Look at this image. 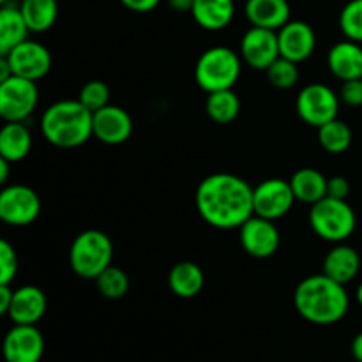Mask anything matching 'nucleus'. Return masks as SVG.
<instances>
[{
    "instance_id": "1",
    "label": "nucleus",
    "mask_w": 362,
    "mask_h": 362,
    "mask_svg": "<svg viewBox=\"0 0 362 362\" xmlns=\"http://www.w3.org/2000/svg\"><path fill=\"white\" fill-rule=\"evenodd\" d=\"M253 189L233 173H212L197 187L194 204L200 218L218 230H239L255 214Z\"/></svg>"
},
{
    "instance_id": "2",
    "label": "nucleus",
    "mask_w": 362,
    "mask_h": 362,
    "mask_svg": "<svg viewBox=\"0 0 362 362\" xmlns=\"http://www.w3.org/2000/svg\"><path fill=\"white\" fill-rule=\"evenodd\" d=\"M293 306L306 322L315 325H334L346 317L350 297L345 285L329 276H308L293 292Z\"/></svg>"
},
{
    "instance_id": "3",
    "label": "nucleus",
    "mask_w": 362,
    "mask_h": 362,
    "mask_svg": "<svg viewBox=\"0 0 362 362\" xmlns=\"http://www.w3.org/2000/svg\"><path fill=\"white\" fill-rule=\"evenodd\" d=\"M94 113L78 99H62L45 110L41 119V133L48 144L59 148L81 147L94 136Z\"/></svg>"
},
{
    "instance_id": "4",
    "label": "nucleus",
    "mask_w": 362,
    "mask_h": 362,
    "mask_svg": "<svg viewBox=\"0 0 362 362\" xmlns=\"http://www.w3.org/2000/svg\"><path fill=\"white\" fill-rule=\"evenodd\" d=\"M239 53L233 52L226 46H212L205 49L197 60L194 66V80L198 87L207 94L218 90L233 88L237 80L240 78V62Z\"/></svg>"
},
{
    "instance_id": "5",
    "label": "nucleus",
    "mask_w": 362,
    "mask_h": 362,
    "mask_svg": "<svg viewBox=\"0 0 362 362\" xmlns=\"http://www.w3.org/2000/svg\"><path fill=\"white\" fill-rule=\"evenodd\" d=\"M113 262V243L101 230H85L69 247V265L76 276L94 279Z\"/></svg>"
},
{
    "instance_id": "6",
    "label": "nucleus",
    "mask_w": 362,
    "mask_h": 362,
    "mask_svg": "<svg viewBox=\"0 0 362 362\" xmlns=\"http://www.w3.org/2000/svg\"><path fill=\"white\" fill-rule=\"evenodd\" d=\"M310 226L322 240L339 244L356 232L357 216L346 200L325 197L311 205Z\"/></svg>"
},
{
    "instance_id": "7",
    "label": "nucleus",
    "mask_w": 362,
    "mask_h": 362,
    "mask_svg": "<svg viewBox=\"0 0 362 362\" xmlns=\"http://www.w3.org/2000/svg\"><path fill=\"white\" fill-rule=\"evenodd\" d=\"M339 103V94H336L329 85L310 83L297 94L296 110L304 124L318 129L324 124L338 119Z\"/></svg>"
},
{
    "instance_id": "8",
    "label": "nucleus",
    "mask_w": 362,
    "mask_h": 362,
    "mask_svg": "<svg viewBox=\"0 0 362 362\" xmlns=\"http://www.w3.org/2000/svg\"><path fill=\"white\" fill-rule=\"evenodd\" d=\"M39 101L37 81L11 76L0 81V117L6 122H25Z\"/></svg>"
},
{
    "instance_id": "9",
    "label": "nucleus",
    "mask_w": 362,
    "mask_h": 362,
    "mask_svg": "<svg viewBox=\"0 0 362 362\" xmlns=\"http://www.w3.org/2000/svg\"><path fill=\"white\" fill-rule=\"evenodd\" d=\"M41 214V198L25 184H11L0 191V219L9 226H28Z\"/></svg>"
},
{
    "instance_id": "10",
    "label": "nucleus",
    "mask_w": 362,
    "mask_h": 362,
    "mask_svg": "<svg viewBox=\"0 0 362 362\" xmlns=\"http://www.w3.org/2000/svg\"><path fill=\"white\" fill-rule=\"evenodd\" d=\"M297 202L290 180L265 179L253 189L255 214L271 221L285 218Z\"/></svg>"
},
{
    "instance_id": "11",
    "label": "nucleus",
    "mask_w": 362,
    "mask_h": 362,
    "mask_svg": "<svg viewBox=\"0 0 362 362\" xmlns=\"http://www.w3.org/2000/svg\"><path fill=\"white\" fill-rule=\"evenodd\" d=\"M14 76L27 78V80L39 81L52 69V53L45 45L27 39L21 45L14 46L6 55Z\"/></svg>"
},
{
    "instance_id": "12",
    "label": "nucleus",
    "mask_w": 362,
    "mask_h": 362,
    "mask_svg": "<svg viewBox=\"0 0 362 362\" xmlns=\"http://www.w3.org/2000/svg\"><path fill=\"white\" fill-rule=\"evenodd\" d=\"M239 240L243 250L250 257L264 260V258L272 257L279 250L281 235H279V230L274 221L253 214L239 228Z\"/></svg>"
},
{
    "instance_id": "13",
    "label": "nucleus",
    "mask_w": 362,
    "mask_h": 362,
    "mask_svg": "<svg viewBox=\"0 0 362 362\" xmlns=\"http://www.w3.org/2000/svg\"><path fill=\"white\" fill-rule=\"evenodd\" d=\"M45 350V336L37 325L13 324L4 338L2 354L6 362H41Z\"/></svg>"
},
{
    "instance_id": "14",
    "label": "nucleus",
    "mask_w": 362,
    "mask_h": 362,
    "mask_svg": "<svg viewBox=\"0 0 362 362\" xmlns=\"http://www.w3.org/2000/svg\"><path fill=\"white\" fill-rule=\"evenodd\" d=\"M278 32L262 27L247 28L240 39V59L257 71H267L279 59Z\"/></svg>"
},
{
    "instance_id": "15",
    "label": "nucleus",
    "mask_w": 362,
    "mask_h": 362,
    "mask_svg": "<svg viewBox=\"0 0 362 362\" xmlns=\"http://www.w3.org/2000/svg\"><path fill=\"white\" fill-rule=\"evenodd\" d=\"M279 55L292 62H304L317 48V34L313 27L303 20H290L278 30Z\"/></svg>"
},
{
    "instance_id": "16",
    "label": "nucleus",
    "mask_w": 362,
    "mask_h": 362,
    "mask_svg": "<svg viewBox=\"0 0 362 362\" xmlns=\"http://www.w3.org/2000/svg\"><path fill=\"white\" fill-rule=\"evenodd\" d=\"M94 136L106 145H122L133 134V119L124 108L108 105L94 112L92 117Z\"/></svg>"
},
{
    "instance_id": "17",
    "label": "nucleus",
    "mask_w": 362,
    "mask_h": 362,
    "mask_svg": "<svg viewBox=\"0 0 362 362\" xmlns=\"http://www.w3.org/2000/svg\"><path fill=\"white\" fill-rule=\"evenodd\" d=\"M48 310L46 293L39 286L23 285L14 288L13 303L6 317L14 325H37Z\"/></svg>"
},
{
    "instance_id": "18",
    "label": "nucleus",
    "mask_w": 362,
    "mask_h": 362,
    "mask_svg": "<svg viewBox=\"0 0 362 362\" xmlns=\"http://www.w3.org/2000/svg\"><path fill=\"white\" fill-rule=\"evenodd\" d=\"M327 66L332 76L341 81L359 80L362 78V46L361 42L339 41L329 49Z\"/></svg>"
},
{
    "instance_id": "19",
    "label": "nucleus",
    "mask_w": 362,
    "mask_h": 362,
    "mask_svg": "<svg viewBox=\"0 0 362 362\" xmlns=\"http://www.w3.org/2000/svg\"><path fill=\"white\" fill-rule=\"evenodd\" d=\"M361 271V257L356 247L345 243L334 244L331 251L325 255L322 272L341 285H349L357 278Z\"/></svg>"
},
{
    "instance_id": "20",
    "label": "nucleus",
    "mask_w": 362,
    "mask_h": 362,
    "mask_svg": "<svg viewBox=\"0 0 362 362\" xmlns=\"http://www.w3.org/2000/svg\"><path fill=\"white\" fill-rule=\"evenodd\" d=\"M244 13L251 27L278 32L290 21V4L288 0H247Z\"/></svg>"
},
{
    "instance_id": "21",
    "label": "nucleus",
    "mask_w": 362,
    "mask_h": 362,
    "mask_svg": "<svg viewBox=\"0 0 362 362\" xmlns=\"http://www.w3.org/2000/svg\"><path fill=\"white\" fill-rule=\"evenodd\" d=\"M191 16L205 30H223L232 23L235 16V2L233 0H194Z\"/></svg>"
},
{
    "instance_id": "22",
    "label": "nucleus",
    "mask_w": 362,
    "mask_h": 362,
    "mask_svg": "<svg viewBox=\"0 0 362 362\" xmlns=\"http://www.w3.org/2000/svg\"><path fill=\"white\" fill-rule=\"evenodd\" d=\"M32 133L25 122H6L0 129V158L20 163L30 154Z\"/></svg>"
},
{
    "instance_id": "23",
    "label": "nucleus",
    "mask_w": 362,
    "mask_h": 362,
    "mask_svg": "<svg viewBox=\"0 0 362 362\" xmlns=\"http://www.w3.org/2000/svg\"><path fill=\"white\" fill-rule=\"evenodd\" d=\"M204 271L194 262H179L168 272V286L180 299H193L204 290Z\"/></svg>"
},
{
    "instance_id": "24",
    "label": "nucleus",
    "mask_w": 362,
    "mask_h": 362,
    "mask_svg": "<svg viewBox=\"0 0 362 362\" xmlns=\"http://www.w3.org/2000/svg\"><path fill=\"white\" fill-rule=\"evenodd\" d=\"M28 32L30 28L21 14L20 6L4 4L0 9V55H6L14 46L27 41Z\"/></svg>"
},
{
    "instance_id": "25",
    "label": "nucleus",
    "mask_w": 362,
    "mask_h": 362,
    "mask_svg": "<svg viewBox=\"0 0 362 362\" xmlns=\"http://www.w3.org/2000/svg\"><path fill=\"white\" fill-rule=\"evenodd\" d=\"M327 177L315 168H300L290 179L297 202L313 205L327 197Z\"/></svg>"
},
{
    "instance_id": "26",
    "label": "nucleus",
    "mask_w": 362,
    "mask_h": 362,
    "mask_svg": "<svg viewBox=\"0 0 362 362\" xmlns=\"http://www.w3.org/2000/svg\"><path fill=\"white\" fill-rule=\"evenodd\" d=\"M20 11L30 32L41 34L55 25L59 18V2L57 0H21Z\"/></svg>"
},
{
    "instance_id": "27",
    "label": "nucleus",
    "mask_w": 362,
    "mask_h": 362,
    "mask_svg": "<svg viewBox=\"0 0 362 362\" xmlns=\"http://www.w3.org/2000/svg\"><path fill=\"white\" fill-rule=\"evenodd\" d=\"M205 113L216 124L225 126V124L233 122L240 113L239 95L233 92V88L211 92L205 101Z\"/></svg>"
},
{
    "instance_id": "28",
    "label": "nucleus",
    "mask_w": 362,
    "mask_h": 362,
    "mask_svg": "<svg viewBox=\"0 0 362 362\" xmlns=\"http://www.w3.org/2000/svg\"><path fill=\"white\" fill-rule=\"evenodd\" d=\"M354 140L352 129L343 120L334 119L318 127V144L329 154H343L350 148Z\"/></svg>"
},
{
    "instance_id": "29",
    "label": "nucleus",
    "mask_w": 362,
    "mask_h": 362,
    "mask_svg": "<svg viewBox=\"0 0 362 362\" xmlns=\"http://www.w3.org/2000/svg\"><path fill=\"white\" fill-rule=\"evenodd\" d=\"M99 293L110 300H119L129 292V276L120 267L110 265L95 278Z\"/></svg>"
},
{
    "instance_id": "30",
    "label": "nucleus",
    "mask_w": 362,
    "mask_h": 362,
    "mask_svg": "<svg viewBox=\"0 0 362 362\" xmlns=\"http://www.w3.org/2000/svg\"><path fill=\"white\" fill-rule=\"evenodd\" d=\"M265 73H267L269 83L276 88H281V90H288V88L296 87L300 76L299 64L292 62L285 57H279L278 60H274Z\"/></svg>"
},
{
    "instance_id": "31",
    "label": "nucleus",
    "mask_w": 362,
    "mask_h": 362,
    "mask_svg": "<svg viewBox=\"0 0 362 362\" xmlns=\"http://www.w3.org/2000/svg\"><path fill=\"white\" fill-rule=\"evenodd\" d=\"M339 28L350 41L362 45V0H350L339 13Z\"/></svg>"
},
{
    "instance_id": "32",
    "label": "nucleus",
    "mask_w": 362,
    "mask_h": 362,
    "mask_svg": "<svg viewBox=\"0 0 362 362\" xmlns=\"http://www.w3.org/2000/svg\"><path fill=\"white\" fill-rule=\"evenodd\" d=\"M78 101L87 106L92 113L110 105V87L101 80H92L81 87Z\"/></svg>"
},
{
    "instance_id": "33",
    "label": "nucleus",
    "mask_w": 362,
    "mask_h": 362,
    "mask_svg": "<svg viewBox=\"0 0 362 362\" xmlns=\"http://www.w3.org/2000/svg\"><path fill=\"white\" fill-rule=\"evenodd\" d=\"M18 255L14 246H11L7 240L0 243V285H11L18 274Z\"/></svg>"
},
{
    "instance_id": "34",
    "label": "nucleus",
    "mask_w": 362,
    "mask_h": 362,
    "mask_svg": "<svg viewBox=\"0 0 362 362\" xmlns=\"http://www.w3.org/2000/svg\"><path fill=\"white\" fill-rule=\"evenodd\" d=\"M339 99H341L343 105L350 106V108L362 106V78L343 81L341 90H339Z\"/></svg>"
},
{
    "instance_id": "35",
    "label": "nucleus",
    "mask_w": 362,
    "mask_h": 362,
    "mask_svg": "<svg viewBox=\"0 0 362 362\" xmlns=\"http://www.w3.org/2000/svg\"><path fill=\"white\" fill-rule=\"evenodd\" d=\"M350 193V182L341 175H334L327 180V197L346 200Z\"/></svg>"
},
{
    "instance_id": "36",
    "label": "nucleus",
    "mask_w": 362,
    "mask_h": 362,
    "mask_svg": "<svg viewBox=\"0 0 362 362\" xmlns=\"http://www.w3.org/2000/svg\"><path fill=\"white\" fill-rule=\"evenodd\" d=\"M159 2L161 0H120V4L133 13H151L159 6Z\"/></svg>"
},
{
    "instance_id": "37",
    "label": "nucleus",
    "mask_w": 362,
    "mask_h": 362,
    "mask_svg": "<svg viewBox=\"0 0 362 362\" xmlns=\"http://www.w3.org/2000/svg\"><path fill=\"white\" fill-rule=\"evenodd\" d=\"M14 290L11 288V285H0V315L6 317L7 311H9L11 303H13Z\"/></svg>"
},
{
    "instance_id": "38",
    "label": "nucleus",
    "mask_w": 362,
    "mask_h": 362,
    "mask_svg": "<svg viewBox=\"0 0 362 362\" xmlns=\"http://www.w3.org/2000/svg\"><path fill=\"white\" fill-rule=\"evenodd\" d=\"M194 0H168V6L177 13H191Z\"/></svg>"
},
{
    "instance_id": "39",
    "label": "nucleus",
    "mask_w": 362,
    "mask_h": 362,
    "mask_svg": "<svg viewBox=\"0 0 362 362\" xmlns=\"http://www.w3.org/2000/svg\"><path fill=\"white\" fill-rule=\"evenodd\" d=\"M350 352H352V357L356 359V362H362V332H359V334L354 338Z\"/></svg>"
},
{
    "instance_id": "40",
    "label": "nucleus",
    "mask_w": 362,
    "mask_h": 362,
    "mask_svg": "<svg viewBox=\"0 0 362 362\" xmlns=\"http://www.w3.org/2000/svg\"><path fill=\"white\" fill-rule=\"evenodd\" d=\"M13 76V69H11L9 62L6 60V57H0V81H6Z\"/></svg>"
},
{
    "instance_id": "41",
    "label": "nucleus",
    "mask_w": 362,
    "mask_h": 362,
    "mask_svg": "<svg viewBox=\"0 0 362 362\" xmlns=\"http://www.w3.org/2000/svg\"><path fill=\"white\" fill-rule=\"evenodd\" d=\"M11 165H13V163H9V161H6V159L0 158V182L2 184H6L7 179H9Z\"/></svg>"
},
{
    "instance_id": "42",
    "label": "nucleus",
    "mask_w": 362,
    "mask_h": 362,
    "mask_svg": "<svg viewBox=\"0 0 362 362\" xmlns=\"http://www.w3.org/2000/svg\"><path fill=\"white\" fill-rule=\"evenodd\" d=\"M356 300H357V304L362 308V283L357 286V290H356Z\"/></svg>"
},
{
    "instance_id": "43",
    "label": "nucleus",
    "mask_w": 362,
    "mask_h": 362,
    "mask_svg": "<svg viewBox=\"0 0 362 362\" xmlns=\"http://www.w3.org/2000/svg\"><path fill=\"white\" fill-rule=\"evenodd\" d=\"M7 2H9V0H0V4H2V6H4V4H7Z\"/></svg>"
}]
</instances>
